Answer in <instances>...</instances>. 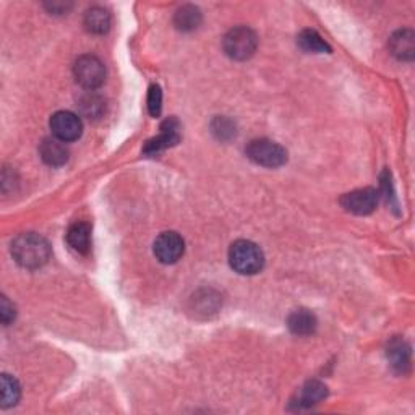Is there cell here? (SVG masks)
<instances>
[{
  "label": "cell",
  "mask_w": 415,
  "mask_h": 415,
  "mask_svg": "<svg viewBox=\"0 0 415 415\" xmlns=\"http://www.w3.org/2000/svg\"><path fill=\"white\" fill-rule=\"evenodd\" d=\"M230 267L240 274H255L263 268L264 258L258 245L250 240H237L229 250Z\"/></svg>",
  "instance_id": "2"
},
{
  "label": "cell",
  "mask_w": 415,
  "mask_h": 415,
  "mask_svg": "<svg viewBox=\"0 0 415 415\" xmlns=\"http://www.w3.org/2000/svg\"><path fill=\"white\" fill-rule=\"evenodd\" d=\"M388 361L392 368L399 373H406L411 367V347L406 341L392 339L388 344Z\"/></svg>",
  "instance_id": "11"
},
{
  "label": "cell",
  "mask_w": 415,
  "mask_h": 415,
  "mask_svg": "<svg viewBox=\"0 0 415 415\" xmlns=\"http://www.w3.org/2000/svg\"><path fill=\"white\" fill-rule=\"evenodd\" d=\"M245 153L255 164L263 168H279L287 161L286 149L271 140H253L248 143Z\"/></svg>",
  "instance_id": "4"
},
{
  "label": "cell",
  "mask_w": 415,
  "mask_h": 415,
  "mask_svg": "<svg viewBox=\"0 0 415 415\" xmlns=\"http://www.w3.org/2000/svg\"><path fill=\"white\" fill-rule=\"evenodd\" d=\"M0 317H2V323L8 325L15 318V307L7 300V297H2V305H0Z\"/></svg>",
  "instance_id": "23"
},
{
  "label": "cell",
  "mask_w": 415,
  "mask_h": 415,
  "mask_svg": "<svg viewBox=\"0 0 415 415\" xmlns=\"http://www.w3.org/2000/svg\"><path fill=\"white\" fill-rule=\"evenodd\" d=\"M12 255L20 267L36 269L46 264L47 259L51 258V247L41 235L28 232V234H21L13 240Z\"/></svg>",
  "instance_id": "1"
},
{
  "label": "cell",
  "mask_w": 415,
  "mask_h": 415,
  "mask_svg": "<svg viewBox=\"0 0 415 415\" xmlns=\"http://www.w3.org/2000/svg\"><path fill=\"white\" fill-rule=\"evenodd\" d=\"M69 245L78 253H88L91 248V228L85 223L70 226L67 232Z\"/></svg>",
  "instance_id": "14"
},
{
  "label": "cell",
  "mask_w": 415,
  "mask_h": 415,
  "mask_svg": "<svg viewBox=\"0 0 415 415\" xmlns=\"http://www.w3.org/2000/svg\"><path fill=\"white\" fill-rule=\"evenodd\" d=\"M148 109H149V114H151L153 117H158V115L161 114L163 93H161V88H159V86H151V90H149Z\"/></svg>",
  "instance_id": "21"
},
{
  "label": "cell",
  "mask_w": 415,
  "mask_h": 415,
  "mask_svg": "<svg viewBox=\"0 0 415 415\" xmlns=\"http://www.w3.org/2000/svg\"><path fill=\"white\" fill-rule=\"evenodd\" d=\"M213 131L216 135H218L219 138H230L232 135L235 134V130H234V124H232L230 120H228V119H223V117H219V119H216V122L213 124Z\"/></svg>",
  "instance_id": "22"
},
{
  "label": "cell",
  "mask_w": 415,
  "mask_h": 415,
  "mask_svg": "<svg viewBox=\"0 0 415 415\" xmlns=\"http://www.w3.org/2000/svg\"><path fill=\"white\" fill-rule=\"evenodd\" d=\"M185 250L184 239L175 232H164L154 242V255L161 263L170 264L180 259Z\"/></svg>",
  "instance_id": "7"
},
{
  "label": "cell",
  "mask_w": 415,
  "mask_h": 415,
  "mask_svg": "<svg viewBox=\"0 0 415 415\" xmlns=\"http://www.w3.org/2000/svg\"><path fill=\"white\" fill-rule=\"evenodd\" d=\"M51 130L52 135L57 138V140L67 143L80 138L83 125L76 114L69 112V110H60V112H55L52 115Z\"/></svg>",
  "instance_id": "6"
},
{
  "label": "cell",
  "mask_w": 415,
  "mask_h": 415,
  "mask_svg": "<svg viewBox=\"0 0 415 415\" xmlns=\"http://www.w3.org/2000/svg\"><path fill=\"white\" fill-rule=\"evenodd\" d=\"M42 161L52 165V168H57V165H62L69 161V149L64 145V141L57 140V138H47V140L42 141L40 148Z\"/></svg>",
  "instance_id": "10"
},
{
  "label": "cell",
  "mask_w": 415,
  "mask_h": 415,
  "mask_svg": "<svg viewBox=\"0 0 415 415\" xmlns=\"http://www.w3.org/2000/svg\"><path fill=\"white\" fill-rule=\"evenodd\" d=\"M85 26L88 31L94 33V35H104L110 28L109 12L103 7H91L85 13Z\"/></svg>",
  "instance_id": "15"
},
{
  "label": "cell",
  "mask_w": 415,
  "mask_h": 415,
  "mask_svg": "<svg viewBox=\"0 0 415 415\" xmlns=\"http://www.w3.org/2000/svg\"><path fill=\"white\" fill-rule=\"evenodd\" d=\"M341 203L353 214H370L378 204V193L373 188H361L342 197Z\"/></svg>",
  "instance_id": "8"
},
{
  "label": "cell",
  "mask_w": 415,
  "mask_h": 415,
  "mask_svg": "<svg viewBox=\"0 0 415 415\" xmlns=\"http://www.w3.org/2000/svg\"><path fill=\"white\" fill-rule=\"evenodd\" d=\"M257 35L247 26H237L224 37V51L234 60H247L257 51Z\"/></svg>",
  "instance_id": "3"
},
{
  "label": "cell",
  "mask_w": 415,
  "mask_h": 415,
  "mask_svg": "<svg viewBox=\"0 0 415 415\" xmlns=\"http://www.w3.org/2000/svg\"><path fill=\"white\" fill-rule=\"evenodd\" d=\"M74 74L76 81L88 91L99 88L106 80V69L104 64L94 55H81L75 62Z\"/></svg>",
  "instance_id": "5"
},
{
  "label": "cell",
  "mask_w": 415,
  "mask_h": 415,
  "mask_svg": "<svg viewBox=\"0 0 415 415\" xmlns=\"http://www.w3.org/2000/svg\"><path fill=\"white\" fill-rule=\"evenodd\" d=\"M20 399V386L10 375H2V407H12Z\"/></svg>",
  "instance_id": "19"
},
{
  "label": "cell",
  "mask_w": 415,
  "mask_h": 415,
  "mask_svg": "<svg viewBox=\"0 0 415 415\" xmlns=\"http://www.w3.org/2000/svg\"><path fill=\"white\" fill-rule=\"evenodd\" d=\"M287 326L296 336H310L317 329V318L308 310H296L287 320Z\"/></svg>",
  "instance_id": "13"
},
{
  "label": "cell",
  "mask_w": 415,
  "mask_h": 415,
  "mask_svg": "<svg viewBox=\"0 0 415 415\" xmlns=\"http://www.w3.org/2000/svg\"><path fill=\"white\" fill-rule=\"evenodd\" d=\"M326 396H328V388L323 383H320V381H308V383L303 385L300 394H298V406L310 407L313 404L322 402Z\"/></svg>",
  "instance_id": "16"
},
{
  "label": "cell",
  "mask_w": 415,
  "mask_h": 415,
  "mask_svg": "<svg viewBox=\"0 0 415 415\" xmlns=\"http://www.w3.org/2000/svg\"><path fill=\"white\" fill-rule=\"evenodd\" d=\"M390 49L392 55H396L401 60H412L414 59V33L411 30H401L396 35L391 36Z\"/></svg>",
  "instance_id": "12"
},
{
  "label": "cell",
  "mask_w": 415,
  "mask_h": 415,
  "mask_svg": "<svg viewBox=\"0 0 415 415\" xmlns=\"http://www.w3.org/2000/svg\"><path fill=\"white\" fill-rule=\"evenodd\" d=\"M179 140H180L179 122H177L175 119H169L163 124L161 134H159V136L153 138L151 141H148L145 153L156 154L159 151H163V149L173 146V145H175V143H179Z\"/></svg>",
  "instance_id": "9"
},
{
  "label": "cell",
  "mask_w": 415,
  "mask_h": 415,
  "mask_svg": "<svg viewBox=\"0 0 415 415\" xmlns=\"http://www.w3.org/2000/svg\"><path fill=\"white\" fill-rule=\"evenodd\" d=\"M298 46H300L305 52H313V54H323V52H331V47L326 44L322 36L318 35L317 31L313 30H305L302 31L297 37Z\"/></svg>",
  "instance_id": "18"
},
{
  "label": "cell",
  "mask_w": 415,
  "mask_h": 415,
  "mask_svg": "<svg viewBox=\"0 0 415 415\" xmlns=\"http://www.w3.org/2000/svg\"><path fill=\"white\" fill-rule=\"evenodd\" d=\"M174 23L182 31L195 30V28H198V25L201 23L200 10L193 7V5H184V7L177 10Z\"/></svg>",
  "instance_id": "17"
},
{
  "label": "cell",
  "mask_w": 415,
  "mask_h": 415,
  "mask_svg": "<svg viewBox=\"0 0 415 415\" xmlns=\"http://www.w3.org/2000/svg\"><path fill=\"white\" fill-rule=\"evenodd\" d=\"M70 7H71L70 4H64V2H51V4H47V8L51 10V12L55 13V15L65 13Z\"/></svg>",
  "instance_id": "24"
},
{
  "label": "cell",
  "mask_w": 415,
  "mask_h": 415,
  "mask_svg": "<svg viewBox=\"0 0 415 415\" xmlns=\"http://www.w3.org/2000/svg\"><path fill=\"white\" fill-rule=\"evenodd\" d=\"M80 107L83 110V114H85L88 119H96L103 114L104 101L98 96V94L90 93V94H86V96L81 98Z\"/></svg>",
  "instance_id": "20"
}]
</instances>
